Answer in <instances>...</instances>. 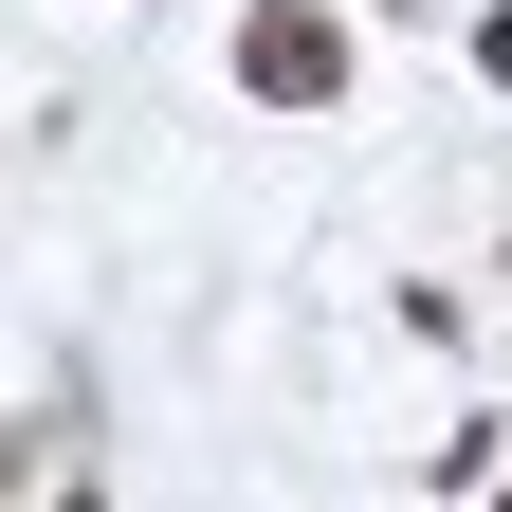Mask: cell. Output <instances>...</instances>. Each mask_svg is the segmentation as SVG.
<instances>
[{
    "label": "cell",
    "mask_w": 512,
    "mask_h": 512,
    "mask_svg": "<svg viewBox=\"0 0 512 512\" xmlns=\"http://www.w3.org/2000/svg\"><path fill=\"white\" fill-rule=\"evenodd\" d=\"M348 74H366V55H348L330 0H238V92L256 110H348Z\"/></svg>",
    "instance_id": "cell-1"
}]
</instances>
